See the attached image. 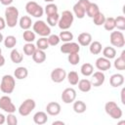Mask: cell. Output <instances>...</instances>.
I'll list each match as a JSON object with an SVG mask.
<instances>
[{
    "mask_svg": "<svg viewBox=\"0 0 125 125\" xmlns=\"http://www.w3.org/2000/svg\"><path fill=\"white\" fill-rule=\"evenodd\" d=\"M19 10L15 6H7L5 10V21L9 27H15L19 21Z\"/></svg>",
    "mask_w": 125,
    "mask_h": 125,
    "instance_id": "6da1fadb",
    "label": "cell"
},
{
    "mask_svg": "<svg viewBox=\"0 0 125 125\" xmlns=\"http://www.w3.org/2000/svg\"><path fill=\"white\" fill-rule=\"evenodd\" d=\"M16 87V80L15 77L10 75V74H6L2 77L1 80V84H0V90L4 93V94H11L14 92Z\"/></svg>",
    "mask_w": 125,
    "mask_h": 125,
    "instance_id": "7a4b0ae2",
    "label": "cell"
},
{
    "mask_svg": "<svg viewBox=\"0 0 125 125\" xmlns=\"http://www.w3.org/2000/svg\"><path fill=\"white\" fill-rule=\"evenodd\" d=\"M73 21H74V16L73 14L68 11V10H65L62 13V15L60 16V20H59V22H58V26L62 29V30H66L68 29L72 23H73Z\"/></svg>",
    "mask_w": 125,
    "mask_h": 125,
    "instance_id": "3957f363",
    "label": "cell"
},
{
    "mask_svg": "<svg viewBox=\"0 0 125 125\" xmlns=\"http://www.w3.org/2000/svg\"><path fill=\"white\" fill-rule=\"evenodd\" d=\"M32 28L33 31L41 37H47L51 34V27L48 25V23L41 20L36 21L34 23H32Z\"/></svg>",
    "mask_w": 125,
    "mask_h": 125,
    "instance_id": "277c9868",
    "label": "cell"
},
{
    "mask_svg": "<svg viewBox=\"0 0 125 125\" xmlns=\"http://www.w3.org/2000/svg\"><path fill=\"white\" fill-rule=\"evenodd\" d=\"M25 11L29 16L34 18H41L44 14V9L35 1H29L25 5Z\"/></svg>",
    "mask_w": 125,
    "mask_h": 125,
    "instance_id": "5b68a950",
    "label": "cell"
},
{
    "mask_svg": "<svg viewBox=\"0 0 125 125\" xmlns=\"http://www.w3.org/2000/svg\"><path fill=\"white\" fill-rule=\"evenodd\" d=\"M104 110L113 119H119L122 117V114H123L122 109L114 102H107L104 104Z\"/></svg>",
    "mask_w": 125,
    "mask_h": 125,
    "instance_id": "8992f818",
    "label": "cell"
},
{
    "mask_svg": "<svg viewBox=\"0 0 125 125\" xmlns=\"http://www.w3.org/2000/svg\"><path fill=\"white\" fill-rule=\"evenodd\" d=\"M35 106H36V103L33 99H26L21 104L18 110L21 116H27L31 113V111L35 108Z\"/></svg>",
    "mask_w": 125,
    "mask_h": 125,
    "instance_id": "52a82bcc",
    "label": "cell"
},
{
    "mask_svg": "<svg viewBox=\"0 0 125 125\" xmlns=\"http://www.w3.org/2000/svg\"><path fill=\"white\" fill-rule=\"evenodd\" d=\"M109 41L112 46L117 48H122L125 45L124 34L121 31H111L109 35Z\"/></svg>",
    "mask_w": 125,
    "mask_h": 125,
    "instance_id": "ba28073f",
    "label": "cell"
},
{
    "mask_svg": "<svg viewBox=\"0 0 125 125\" xmlns=\"http://www.w3.org/2000/svg\"><path fill=\"white\" fill-rule=\"evenodd\" d=\"M0 108L7 113H14L16 111V106L9 96H3L0 98Z\"/></svg>",
    "mask_w": 125,
    "mask_h": 125,
    "instance_id": "9c48e42d",
    "label": "cell"
},
{
    "mask_svg": "<svg viewBox=\"0 0 125 125\" xmlns=\"http://www.w3.org/2000/svg\"><path fill=\"white\" fill-rule=\"evenodd\" d=\"M66 78V71L62 67H56L51 72V79L55 83H61Z\"/></svg>",
    "mask_w": 125,
    "mask_h": 125,
    "instance_id": "30bf717a",
    "label": "cell"
},
{
    "mask_svg": "<svg viewBox=\"0 0 125 125\" xmlns=\"http://www.w3.org/2000/svg\"><path fill=\"white\" fill-rule=\"evenodd\" d=\"M60 50L62 53L68 55V54H72V53H79L80 47H79L78 43L70 41V42H64V44L62 45Z\"/></svg>",
    "mask_w": 125,
    "mask_h": 125,
    "instance_id": "8fae6325",
    "label": "cell"
},
{
    "mask_svg": "<svg viewBox=\"0 0 125 125\" xmlns=\"http://www.w3.org/2000/svg\"><path fill=\"white\" fill-rule=\"evenodd\" d=\"M61 99L64 104H71L76 99V91L73 88H65L62 93Z\"/></svg>",
    "mask_w": 125,
    "mask_h": 125,
    "instance_id": "7c38bea8",
    "label": "cell"
},
{
    "mask_svg": "<svg viewBox=\"0 0 125 125\" xmlns=\"http://www.w3.org/2000/svg\"><path fill=\"white\" fill-rule=\"evenodd\" d=\"M104 80H105V76H104V74L103 71L99 70V71L93 72V74H92V80H91L92 86H94V87H100V86H102L104 83Z\"/></svg>",
    "mask_w": 125,
    "mask_h": 125,
    "instance_id": "4fadbf2b",
    "label": "cell"
},
{
    "mask_svg": "<svg viewBox=\"0 0 125 125\" xmlns=\"http://www.w3.org/2000/svg\"><path fill=\"white\" fill-rule=\"evenodd\" d=\"M61 110H62L61 104L59 103H57V102H50L46 105V112L49 115L57 116V115H59L61 113Z\"/></svg>",
    "mask_w": 125,
    "mask_h": 125,
    "instance_id": "5bb4252c",
    "label": "cell"
},
{
    "mask_svg": "<svg viewBox=\"0 0 125 125\" xmlns=\"http://www.w3.org/2000/svg\"><path fill=\"white\" fill-rule=\"evenodd\" d=\"M95 65L99 70L105 71V70H108L110 68L111 63H110V60H108L104 57H101V58L97 59V61L95 62Z\"/></svg>",
    "mask_w": 125,
    "mask_h": 125,
    "instance_id": "9a60e30c",
    "label": "cell"
},
{
    "mask_svg": "<svg viewBox=\"0 0 125 125\" xmlns=\"http://www.w3.org/2000/svg\"><path fill=\"white\" fill-rule=\"evenodd\" d=\"M109 83L114 88L119 87V86L123 85V83H124V76L121 73H114V74H112L110 76Z\"/></svg>",
    "mask_w": 125,
    "mask_h": 125,
    "instance_id": "2e32d148",
    "label": "cell"
},
{
    "mask_svg": "<svg viewBox=\"0 0 125 125\" xmlns=\"http://www.w3.org/2000/svg\"><path fill=\"white\" fill-rule=\"evenodd\" d=\"M77 40H78L79 45L86 47V46H89L90 43L92 42V35L89 32H82L78 35Z\"/></svg>",
    "mask_w": 125,
    "mask_h": 125,
    "instance_id": "e0dca14e",
    "label": "cell"
},
{
    "mask_svg": "<svg viewBox=\"0 0 125 125\" xmlns=\"http://www.w3.org/2000/svg\"><path fill=\"white\" fill-rule=\"evenodd\" d=\"M47 121H48V116L47 113L44 111H37L33 115V122L37 125H43L47 123Z\"/></svg>",
    "mask_w": 125,
    "mask_h": 125,
    "instance_id": "ac0fdd59",
    "label": "cell"
},
{
    "mask_svg": "<svg viewBox=\"0 0 125 125\" xmlns=\"http://www.w3.org/2000/svg\"><path fill=\"white\" fill-rule=\"evenodd\" d=\"M32 57V60L36 62V63H42L46 61V54H45V51L43 50H40V49H36L35 52L33 53V55L31 56Z\"/></svg>",
    "mask_w": 125,
    "mask_h": 125,
    "instance_id": "d6986e66",
    "label": "cell"
},
{
    "mask_svg": "<svg viewBox=\"0 0 125 125\" xmlns=\"http://www.w3.org/2000/svg\"><path fill=\"white\" fill-rule=\"evenodd\" d=\"M77 85H78V89L83 93L89 92L93 87L92 83H91V80H89V79H81V80L79 79Z\"/></svg>",
    "mask_w": 125,
    "mask_h": 125,
    "instance_id": "ffe728a7",
    "label": "cell"
},
{
    "mask_svg": "<svg viewBox=\"0 0 125 125\" xmlns=\"http://www.w3.org/2000/svg\"><path fill=\"white\" fill-rule=\"evenodd\" d=\"M28 75V70L26 67L24 66H19L15 69L14 71V76L15 78L19 79V80H22V79H25Z\"/></svg>",
    "mask_w": 125,
    "mask_h": 125,
    "instance_id": "44dd1931",
    "label": "cell"
},
{
    "mask_svg": "<svg viewBox=\"0 0 125 125\" xmlns=\"http://www.w3.org/2000/svg\"><path fill=\"white\" fill-rule=\"evenodd\" d=\"M113 64H114V67L117 70H124L125 69V51L121 52L120 57L115 59Z\"/></svg>",
    "mask_w": 125,
    "mask_h": 125,
    "instance_id": "7402d4cb",
    "label": "cell"
},
{
    "mask_svg": "<svg viewBox=\"0 0 125 125\" xmlns=\"http://www.w3.org/2000/svg\"><path fill=\"white\" fill-rule=\"evenodd\" d=\"M19 24H20V27L23 30L29 29L32 25V21H31L30 17L29 16H22L19 21Z\"/></svg>",
    "mask_w": 125,
    "mask_h": 125,
    "instance_id": "603a6c76",
    "label": "cell"
},
{
    "mask_svg": "<svg viewBox=\"0 0 125 125\" xmlns=\"http://www.w3.org/2000/svg\"><path fill=\"white\" fill-rule=\"evenodd\" d=\"M10 58H11V61L14 63H21L22 62V60H23V55L20 51H18L17 49H13L11 51Z\"/></svg>",
    "mask_w": 125,
    "mask_h": 125,
    "instance_id": "cb8c5ba5",
    "label": "cell"
},
{
    "mask_svg": "<svg viewBox=\"0 0 125 125\" xmlns=\"http://www.w3.org/2000/svg\"><path fill=\"white\" fill-rule=\"evenodd\" d=\"M102 44L99 41H92L89 45V51L92 55H99L102 52Z\"/></svg>",
    "mask_w": 125,
    "mask_h": 125,
    "instance_id": "d4e9b609",
    "label": "cell"
},
{
    "mask_svg": "<svg viewBox=\"0 0 125 125\" xmlns=\"http://www.w3.org/2000/svg\"><path fill=\"white\" fill-rule=\"evenodd\" d=\"M99 13H100V8H99L98 4H96V3H90V5H89V7H88V9H87V11H86L87 16H88L89 18L93 19V18H94L96 15H98Z\"/></svg>",
    "mask_w": 125,
    "mask_h": 125,
    "instance_id": "484cf974",
    "label": "cell"
},
{
    "mask_svg": "<svg viewBox=\"0 0 125 125\" xmlns=\"http://www.w3.org/2000/svg\"><path fill=\"white\" fill-rule=\"evenodd\" d=\"M72 108H73L74 112H76V113H83L86 111L87 105L83 101H76L73 103Z\"/></svg>",
    "mask_w": 125,
    "mask_h": 125,
    "instance_id": "4316f807",
    "label": "cell"
},
{
    "mask_svg": "<svg viewBox=\"0 0 125 125\" xmlns=\"http://www.w3.org/2000/svg\"><path fill=\"white\" fill-rule=\"evenodd\" d=\"M73 13H74V15H75L78 19H83V18L85 17V15H86L85 9H84L78 2H76V3L73 5Z\"/></svg>",
    "mask_w": 125,
    "mask_h": 125,
    "instance_id": "83f0119b",
    "label": "cell"
},
{
    "mask_svg": "<svg viewBox=\"0 0 125 125\" xmlns=\"http://www.w3.org/2000/svg\"><path fill=\"white\" fill-rule=\"evenodd\" d=\"M80 71L84 76H90L93 74L94 72V66L90 63V62H85L81 65L80 67Z\"/></svg>",
    "mask_w": 125,
    "mask_h": 125,
    "instance_id": "f1b7e54d",
    "label": "cell"
},
{
    "mask_svg": "<svg viewBox=\"0 0 125 125\" xmlns=\"http://www.w3.org/2000/svg\"><path fill=\"white\" fill-rule=\"evenodd\" d=\"M3 42L7 49H13L17 44V39L14 35H8L6 38H4Z\"/></svg>",
    "mask_w": 125,
    "mask_h": 125,
    "instance_id": "f546056e",
    "label": "cell"
},
{
    "mask_svg": "<svg viewBox=\"0 0 125 125\" xmlns=\"http://www.w3.org/2000/svg\"><path fill=\"white\" fill-rule=\"evenodd\" d=\"M103 55H104V58H106V59H108V60L114 59L115 56H116V50H115L113 47L107 46V47L104 48V50H103Z\"/></svg>",
    "mask_w": 125,
    "mask_h": 125,
    "instance_id": "4dcf8cb0",
    "label": "cell"
},
{
    "mask_svg": "<svg viewBox=\"0 0 125 125\" xmlns=\"http://www.w3.org/2000/svg\"><path fill=\"white\" fill-rule=\"evenodd\" d=\"M66 78H67L68 83L73 86L77 85V83L79 81V76L76 71H69L68 73H66Z\"/></svg>",
    "mask_w": 125,
    "mask_h": 125,
    "instance_id": "1f68e13d",
    "label": "cell"
},
{
    "mask_svg": "<svg viewBox=\"0 0 125 125\" xmlns=\"http://www.w3.org/2000/svg\"><path fill=\"white\" fill-rule=\"evenodd\" d=\"M104 27L105 30L107 31H112L114 28H115V21H114V18L112 17H108V18H105V21L104 22Z\"/></svg>",
    "mask_w": 125,
    "mask_h": 125,
    "instance_id": "d6a6232c",
    "label": "cell"
},
{
    "mask_svg": "<svg viewBox=\"0 0 125 125\" xmlns=\"http://www.w3.org/2000/svg\"><path fill=\"white\" fill-rule=\"evenodd\" d=\"M35 32L31 31L30 29H26L22 33V38L26 43H32L35 40Z\"/></svg>",
    "mask_w": 125,
    "mask_h": 125,
    "instance_id": "836d02e7",
    "label": "cell"
},
{
    "mask_svg": "<svg viewBox=\"0 0 125 125\" xmlns=\"http://www.w3.org/2000/svg\"><path fill=\"white\" fill-rule=\"evenodd\" d=\"M59 37H60L61 41H62V42H70L73 39V34H72V32L68 31L66 29V30L61 31V33L59 34Z\"/></svg>",
    "mask_w": 125,
    "mask_h": 125,
    "instance_id": "e575fe53",
    "label": "cell"
},
{
    "mask_svg": "<svg viewBox=\"0 0 125 125\" xmlns=\"http://www.w3.org/2000/svg\"><path fill=\"white\" fill-rule=\"evenodd\" d=\"M59 20H60V15L58 13L47 16V22H48L49 26H56V25H58Z\"/></svg>",
    "mask_w": 125,
    "mask_h": 125,
    "instance_id": "d590c367",
    "label": "cell"
},
{
    "mask_svg": "<svg viewBox=\"0 0 125 125\" xmlns=\"http://www.w3.org/2000/svg\"><path fill=\"white\" fill-rule=\"evenodd\" d=\"M22 49H23L24 55L30 57V56L33 55V53L35 52V50H36L37 48H36V46H35L34 44H32V43H25V44L23 45Z\"/></svg>",
    "mask_w": 125,
    "mask_h": 125,
    "instance_id": "8d00e7d4",
    "label": "cell"
},
{
    "mask_svg": "<svg viewBox=\"0 0 125 125\" xmlns=\"http://www.w3.org/2000/svg\"><path fill=\"white\" fill-rule=\"evenodd\" d=\"M49 43H48V40H47V37H41L39 38L37 41H36V48L37 49H40V50H47L49 48Z\"/></svg>",
    "mask_w": 125,
    "mask_h": 125,
    "instance_id": "74e56055",
    "label": "cell"
},
{
    "mask_svg": "<svg viewBox=\"0 0 125 125\" xmlns=\"http://www.w3.org/2000/svg\"><path fill=\"white\" fill-rule=\"evenodd\" d=\"M104 21H105V16H104L103 13H101V12L93 18V22H94V24L97 25V26L103 25L104 22Z\"/></svg>",
    "mask_w": 125,
    "mask_h": 125,
    "instance_id": "f35d334b",
    "label": "cell"
},
{
    "mask_svg": "<svg viewBox=\"0 0 125 125\" xmlns=\"http://www.w3.org/2000/svg\"><path fill=\"white\" fill-rule=\"evenodd\" d=\"M115 21V27L119 30H124L125 29V18L123 16H118L114 18Z\"/></svg>",
    "mask_w": 125,
    "mask_h": 125,
    "instance_id": "ab89813d",
    "label": "cell"
},
{
    "mask_svg": "<svg viewBox=\"0 0 125 125\" xmlns=\"http://www.w3.org/2000/svg\"><path fill=\"white\" fill-rule=\"evenodd\" d=\"M67 60L68 62L72 65H76L78 64V62H80V56L79 53H72V54H68L67 56Z\"/></svg>",
    "mask_w": 125,
    "mask_h": 125,
    "instance_id": "60d3db41",
    "label": "cell"
},
{
    "mask_svg": "<svg viewBox=\"0 0 125 125\" xmlns=\"http://www.w3.org/2000/svg\"><path fill=\"white\" fill-rule=\"evenodd\" d=\"M44 12L46 13L47 16L52 15V14H56V13H58V6L54 3H49V4L46 5V7L44 9Z\"/></svg>",
    "mask_w": 125,
    "mask_h": 125,
    "instance_id": "b9f144b4",
    "label": "cell"
},
{
    "mask_svg": "<svg viewBox=\"0 0 125 125\" xmlns=\"http://www.w3.org/2000/svg\"><path fill=\"white\" fill-rule=\"evenodd\" d=\"M47 40H48L49 45H51V46H57L61 42V39H60L59 35H57V34H50L48 36Z\"/></svg>",
    "mask_w": 125,
    "mask_h": 125,
    "instance_id": "7bdbcfd3",
    "label": "cell"
},
{
    "mask_svg": "<svg viewBox=\"0 0 125 125\" xmlns=\"http://www.w3.org/2000/svg\"><path fill=\"white\" fill-rule=\"evenodd\" d=\"M6 123L9 125H17L18 118L14 115V113H8V116H6Z\"/></svg>",
    "mask_w": 125,
    "mask_h": 125,
    "instance_id": "ee69618b",
    "label": "cell"
},
{
    "mask_svg": "<svg viewBox=\"0 0 125 125\" xmlns=\"http://www.w3.org/2000/svg\"><path fill=\"white\" fill-rule=\"evenodd\" d=\"M78 3L85 9V11H87V9H88V7H89L91 2L89 0H78Z\"/></svg>",
    "mask_w": 125,
    "mask_h": 125,
    "instance_id": "f6af8a7d",
    "label": "cell"
},
{
    "mask_svg": "<svg viewBox=\"0 0 125 125\" xmlns=\"http://www.w3.org/2000/svg\"><path fill=\"white\" fill-rule=\"evenodd\" d=\"M6 21H5V19L4 18H2V17H0V31L1 30H3L5 27H6Z\"/></svg>",
    "mask_w": 125,
    "mask_h": 125,
    "instance_id": "bcb514c9",
    "label": "cell"
},
{
    "mask_svg": "<svg viewBox=\"0 0 125 125\" xmlns=\"http://www.w3.org/2000/svg\"><path fill=\"white\" fill-rule=\"evenodd\" d=\"M14 0H0L1 4L4 5V6H10L12 3H13Z\"/></svg>",
    "mask_w": 125,
    "mask_h": 125,
    "instance_id": "7dc6e473",
    "label": "cell"
},
{
    "mask_svg": "<svg viewBox=\"0 0 125 125\" xmlns=\"http://www.w3.org/2000/svg\"><path fill=\"white\" fill-rule=\"evenodd\" d=\"M120 94H121V103L123 104H125V99H124V96H125V88H122Z\"/></svg>",
    "mask_w": 125,
    "mask_h": 125,
    "instance_id": "c3c4849f",
    "label": "cell"
},
{
    "mask_svg": "<svg viewBox=\"0 0 125 125\" xmlns=\"http://www.w3.org/2000/svg\"><path fill=\"white\" fill-rule=\"evenodd\" d=\"M6 122V116L3 113H0V125L4 124Z\"/></svg>",
    "mask_w": 125,
    "mask_h": 125,
    "instance_id": "681fc988",
    "label": "cell"
},
{
    "mask_svg": "<svg viewBox=\"0 0 125 125\" xmlns=\"http://www.w3.org/2000/svg\"><path fill=\"white\" fill-rule=\"evenodd\" d=\"M4 64H5V58L2 55H0V66H3Z\"/></svg>",
    "mask_w": 125,
    "mask_h": 125,
    "instance_id": "f907efd6",
    "label": "cell"
},
{
    "mask_svg": "<svg viewBox=\"0 0 125 125\" xmlns=\"http://www.w3.org/2000/svg\"><path fill=\"white\" fill-rule=\"evenodd\" d=\"M53 125H57V124H61V125H63L64 124V122L63 121H53V123H52Z\"/></svg>",
    "mask_w": 125,
    "mask_h": 125,
    "instance_id": "816d5d0a",
    "label": "cell"
},
{
    "mask_svg": "<svg viewBox=\"0 0 125 125\" xmlns=\"http://www.w3.org/2000/svg\"><path fill=\"white\" fill-rule=\"evenodd\" d=\"M3 40H4V36H3V34L0 32V43L3 42Z\"/></svg>",
    "mask_w": 125,
    "mask_h": 125,
    "instance_id": "f5cc1de1",
    "label": "cell"
},
{
    "mask_svg": "<svg viewBox=\"0 0 125 125\" xmlns=\"http://www.w3.org/2000/svg\"><path fill=\"white\" fill-rule=\"evenodd\" d=\"M44 1H45V2H48V3H52L54 0H44Z\"/></svg>",
    "mask_w": 125,
    "mask_h": 125,
    "instance_id": "db71d44e",
    "label": "cell"
},
{
    "mask_svg": "<svg viewBox=\"0 0 125 125\" xmlns=\"http://www.w3.org/2000/svg\"><path fill=\"white\" fill-rule=\"evenodd\" d=\"M2 54V50H1V48H0V55Z\"/></svg>",
    "mask_w": 125,
    "mask_h": 125,
    "instance_id": "11a10c76",
    "label": "cell"
}]
</instances>
